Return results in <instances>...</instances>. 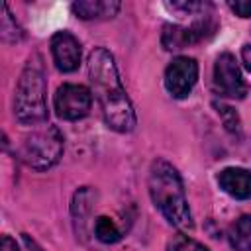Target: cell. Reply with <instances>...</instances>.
I'll return each mask as SVG.
<instances>
[{
  "mask_svg": "<svg viewBox=\"0 0 251 251\" xmlns=\"http://www.w3.org/2000/svg\"><path fill=\"white\" fill-rule=\"evenodd\" d=\"M92 94L82 84H63L55 94V112L63 120H80L90 112Z\"/></svg>",
  "mask_w": 251,
  "mask_h": 251,
  "instance_id": "obj_7",
  "label": "cell"
},
{
  "mask_svg": "<svg viewBox=\"0 0 251 251\" xmlns=\"http://www.w3.org/2000/svg\"><path fill=\"white\" fill-rule=\"evenodd\" d=\"M214 106H216L218 114L222 116L226 129L231 131V133H237L239 131V116H237V112L231 106H226V104H220V102H214Z\"/></svg>",
  "mask_w": 251,
  "mask_h": 251,
  "instance_id": "obj_16",
  "label": "cell"
},
{
  "mask_svg": "<svg viewBox=\"0 0 251 251\" xmlns=\"http://www.w3.org/2000/svg\"><path fill=\"white\" fill-rule=\"evenodd\" d=\"M198 63L192 57H176L165 71V86L175 98H186L196 84Z\"/></svg>",
  "mask_w": 251,
  "mask_h": 251,
  "instance_id": "obj_8",
  "label": "cell"
},
{
  "mask_svg": "<svg viewBox=\"0 0 251 251\" xmlns=\"http://www.w3.org/2000/svg\"><path fill=\"white\" fill-rule=\"evenodd\" d=\"M241 59H243V65L251 71V43L243 45V49H241Z\"/></svg>",
  "mask_w": 251,
  "mask_h": 251,
  "instance_id": "obj_19",
  "label": "cell"
},
{
  "mask_svg": "<svg viewBox=\"0 0 251 251\" xmlns=\"http://www.w3.org/2000/svg\"><path fill=\"white\" fill-rule=\"evenodd\" d=\"M63 133L59 127L49 126L41 131H35L25 137L22 145V159L27 167L35 171H47L51 169L63 155Z\"/></svg>",
  "mask_w": 251,
  "mask_h": 251,
  "instance_id": "obj_4",
  "label": "cell"
},
{
  "mask_svg": "<svg viewBox=\"0 0 251 251\" xmlns=\"http://www.w3.org/2000/svg\"><path fill=\"white\" fill-rule=\"evenodd\" d=\"M227 239L235 251H251V216H239L231 224Z\"/></svg>",
  "mask_w": 251,
  "mask_h": 251,
  "instance_id": "obj_12",
  "label": "cell"
},
{
  "mask_svg": "<svg viewBox=\"0 0 251 251\" xmlns=\"http://www.w3.org/2000/svg\"><path fill=\"white\" fill-rule=\"evenodd\" d=\"M88 76H90L94 94L100 102L106 124L120 133L131 131L135 127V112L120 80L116 61L108 49L96 47L90 51Z\"/></svg>",
  "mask_w": 251,
  "mask_h": 251,
  "instance_id": "obj_1",
  "label": "cell"
},
{
  "mask_svg": "<svg viewBox=\"0 0 251 251\" xmlns=\"http://www.w3.org/2000/svg\"><path fill=\"white\" fill-rule=\"evenodd\" d=\"M0 33H2V39L8 41V43H18L24 39V29L16 24V20L12 18L10 14V8L8 4L2 6V22H0Z\"/></svg>",
  "mask_w": 251,
  "mask_h": 251,
  "instance_id": "obj_13",
  "label": "cell"
},
{
  "mask_svg": "<svg viewBox=\"0 0 251 251\" xmlns=\"http://www.w3.org/2000/svg\"><path fill=\"white\" fill-rule=\"evenodd\" d=\"M216 29H218V24L210 14L196 20L190 27L167 24L163 27V33H161V43L167 51H178V49H184L192 43H198V41L214 35Z\"/></svg>",
  "mask_w": 251,
  "mask_h": 251,
  "instance_id": "obj_5",
  "label": "cell"
},
{
  "mask_svg": "<svg viewBox=\"0 0 251 251\" xmlns=\"http://www.w3.org/2000/svg\"><path fill=\"white\" fill-rule=\"evenodd\" d=\"M51 53L61 73H73L80 65V43L69 31H57L51 37Z\"/></svg>",
  "mask_w": 251,
  "mask_h": 251,
  "instance_id": "obj_9",
  "label": "cell"
},
{
  "mask_svg": "<svg viewBox=\"0 0 251 251\" xmlns=\"http://www.w3.org/2000/svg\"><path fill=\"white\" fill-rule=\"evenodd\" d=\"M0 251H20L16 241L10 237V235H2V241H0Z\"/></svg>",
  "mask_w": 251,
  "mask_h": 251,
  "instance_id": "obj_18",
  "label": "cell"
},
{
  "mask_svg": "<svg viewBox=\"0 0 251 251\" xmlns=\"http://www.w3.org/2000/svg\"><path fill=\"white\" fill-rule=\"evenodd\" d=\"M14 116L25 126H35L47 120V84L39 53H33L27 59L20 75L14 96Z\"/></svg>",
  "mask_w": 251,
  "mask_h": 251,
  "instance_id": "obj_3",
  "label": "cell"
},
{
  "mask_svg": "<svg viewBox=\"0 0 251 251\" xmlns=\"http://www.w3.org/2000/svg\"><path fill=\"white\" fill-rule=\"evenodd\" d=\"M167 251H208V247L202 245V243H198L196 239L184 235V233H176L167 243Z\"/></svg>",
  "mask_w": 251,
  "mask_h": 251,
  "instance_id": "obj_15",
  "label": "cell"
},
{
  "mask_svg": "<svg viewBox=\"0 0 251 251\" xmlns=\"http://www.w3.org/2000/svg\"><path fill=\"white\" fill-rule=\"evenodd\" d=\"M149 194L153 204L161 210V214L178 229H192V216L188 210V202L184 196V184L178 171L157 159L149 171Z\"/></svg>",
  "mask_w": 251,
  "mask_h": 251,
  "instance_id": "obj_2",
  "label": "cell"
},
{
  "mask_svg": "<svg viewBox=\"0 0 251 251\" xmlns=\"http://www.w3.org/2000/svg\"><path fill=\"white\" fill-rule=\"evenodd\" d=\"M239 18H249L251 16V0H237V2H229L227 4Z\"/></svg>",
  "mask_w": 251,
  "mask_h": 251,
  "instance_id": "obj_17",
  "label": "cell"
},
{
  "mask_svg": "<svg viewBox=\"0 0 251 251\" xmlns=\"http://www.w3.org/2000/svg\"><path fill=\"white\" fill-rule=\"evenodd\" d=\"M22 237H24V243H25V247H27L29 251H43V249H41V247H39L27 233H22Z\"/></svg>",
  "mask_w": 251,
  "mask_h": 251,
  "instance_id": "obj_20",
  "label": "cell"
},
{
  "mask_svg": "<svg viewBox=\"0 0 251 251\" xmlns=\"http://www.w3.org/2000/svg\"><path fill=\"white\" fill-rule=\"evenodd\" d=\"M218 184L224 192H227L235 200L251 198V171L229 167L218 175Z\"/></svg>",
  "mask_w": 251,
  "mask_h": 251,
  "instance_id": "obj_10",
  "label": "cell"
},
{
  "mask_svg": "<svg viewBox=\"0 0 251 251\" xmlns=\"http://www.w3.org/2000/svg\"><path fill=\"white\" fill-rule=\"evenodd\" d=\"M73 12L80 20H106L114 18L120 10V2L116 0H80L73 2Z\"/></svg>",
  "mask_w": 251,
  "mask_h": 251,
  "instance_id": "obj_11",
  "label": "cell"
},
{
  "mask_svg": "<svg viewBox=\"0 0 251 251\" xmlns=\"http://www.w3.org/2000/svg\"><path fill=\"white\" fill-rule=\"evenodd\" d=\"M214 88L220 96L227 98H245L247 84L241 76V71L231 53H222L214 65Z\"/></svg>",
  "mask_w": 251,
  "mask_h": 251,
  "instance_id": "obj_6",
  "label": "cell"
},
{
  "mask_svg": "<svg viewBox=\"0 0 251 251\" xmlns=\"http://www.w3.org/2000/svg\"><path fill=\"white\" fill-rule=\"evenodd\" d=\"M94 233L102 243H116L122 237V231L118 229V226L114 224V220H110L108 216H100L94 222Z\"/></svg>",
  "mask_w": 251,
  "mask_h": 251,
  "instance_id": "obj_14",
  "label": "cell"
}]
</instances>
